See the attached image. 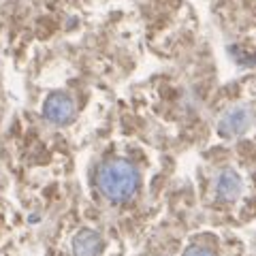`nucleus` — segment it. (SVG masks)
<instances>
[{
	"instance_id": "1",
	"label": "nucleus",
	"mask_w": 256,
	"mask_h": 256,
	"mask_svg": "<svg viewBox=\"0 0 256 256\" xmlns=\"http://www.w3.org/2000/svg\"><path fill=\"white\" fill-rule=\"evenodd\" d=\"M96 188L114 203H124L134 196L139 188V171L124 158H111L96 171Z\"/></svg>"
},
{
	"instance_id": "2",
	"label": "nucleus",
	"mask_w": 256,
	"mask_h": 256,
	"mask_svg": "<svg viewBox=\"0 0 256 256\" xmlns=\"http://www.w3.org/2000/svg\"><path fill=\"white\" fill-rule=\"evenodd\" d=\"M252 109L248 105H235L228 111H224V116L218 122V134L224 139H237L248 132V128L252 126Z\"/></svg>"
},
{
	"instance_id": "6",
	"label": "nucleus",
	"mask_w": 256,
	"mask_h": 256,
	"mask_svg": "<svg viewBox=\"0 0 256 256\" xmlns=\"http://www.w3.org/2000/svg\"><path fill=\"white\" fill-rule=\"evenodd\" d=\"M184 256H216V254L212 250H207V248H203V246H190V248H186Z\"/></svg>"
},
{
	"instance_id": "3",
	"label": "nucleus",
	"mask_w": 256,
	"mask_h": 256,
	"mask_svg": "<svg viewBox=\"0 0 256 256\" xmlns=\"http://www.w3.org/2000/svg\"><path fill=\"white\" fill-rule=\"evenodd\" d=\"M43 116L47 122H52L56 126H64V124L73 122L75 102L66 92H54L47 96V100L43 105Z\"/></svg>"
},
{
	"instance_id": "4",
	"label": "nucleus",
	"mask_w": 256,
	"mask_h": 256,
	"mask_svg": "<svg viewBox=\"0 0 256 256\" xmlns=\"http://www.w3.org/2000/svg\"><path fill=\"white\" fill-rule=\"evenodd\" d=\"M102 239L92 228H82L73 237V254L75 256H100Z\"/></svg>"
},
{
	"instance_id": "5",
	"label": "nucleus",
	"mask_w": 256,
	"mask_h": 256,
	"mask_svg": "<svg viewBox=\"0 0 256 256\" xmlns=\"http://www.w3.org/2000/svg\"><path fill=\"white\" fill-rule=\"evenodd\" d=\"M242 178L233 169H224L216 180V192H218V198H222V201H237L239 194H242Z\"/></svg>"
}]
</instances>
